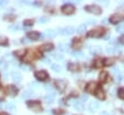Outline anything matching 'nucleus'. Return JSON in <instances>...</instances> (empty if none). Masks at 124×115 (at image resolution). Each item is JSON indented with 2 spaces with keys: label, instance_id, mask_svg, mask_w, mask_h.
I'll return each instance as SVG.
<instances>
[{
  "label": "nucleus",
  "instance_id": "obj_48",
  "mask_svg": "<svg viewBox=\"0 0 124 115\" xmlns=\"http://www.w3.org/2000/svg\"><path fill=\"white\" fill-rule=\"evenodd\" d=\"M87 99H88V97H87L86 95H82V97H81V101H87Z\"/></svg>",
  "mask_w": 124,
  "mask_h": 115
},
{
  "label": "nucleus",
  "instance_id": "obj_20",
  "mask_svg": "<svg viewBox=\"0 0 124 115\" xmlns=\"http://www.w3.org/2000/svg\"><path fill=\"white\" fill-rule=\"evenodd\" d=\"M113 63H115V58H113V57L107 58L104 61V65H106V66H111Z\"/></svg>",
  "mask_w": 124,
  "mask_h": 115
},
{
  "label": "nucleus",
  "instance_id": "obj_5",
  "mask_svg": "<svg viewBox=\"0 0 124 115\" xmlns=\"http://www.w3.org/2000/svg\"><path fill=\"white\" fill-rule=\"evenodd\" d=\"M54 85L59 91H64L67 86V82L64 79H56L54 81Z\"/></svg>",
  "mask_w": 124,
  "mask_h": 115
},
{
  "label": "nucleus",
  "instance_id": "obj_32",
  "mask_svg": "<svg viewBox=\"0 0 124 115\" xmlns=\"http://www.w3.org/2000/svg\"><path fill=\"white\" fill-rule=\"evenodd\" d=\"M93 65H94L95 68H100V67L103 65V62H102L101 59H96V60L94 61V63H93Z\"/></svg>",
  "mask_w": 124,
  "mask_h": 115
},
{
  "label": "nucleus",
  "instance_id": "obj_10",
  "mask_svg": "<svg viewBox=\"0 0 124 115\" xmlns=\"http://www.w3.org/2000/svg\"><path fill=\"white\" fill-rule=\"evenodd\" d=\"M6 90H7L8 95H9V96H11V97L16 96V93H17V89H16V86H14V85H8V86H7V88H6Z\"/></svg>",
  "mask_w": 124,
  "mask_h": 115
},
{
  "label": "nucleus",
  "instance_id": "obj_44",
  "mask_svg": "<svg viewBox=\"0 0 124 115\" xmlns=\"http://www.w3.org/2000/svg\"><path fill=\"white\" fill-rule=\"evenodd\" d=\"M5 99V94H4V91L3 90H0V101L4 100Z\"/></svg>",
  "mask_w": 124,
  "mask_h": 115
},
{
  "label": "nucleus",
  "instance_id": "obj_40",
  "mask_svg": "<svg viewBox=\"0 0 124 115\" xmlns=\"http://www.w3.org/2000/svg\"><path fill=\"white\" fill-rule=\"evenodd\" d=\"M95 23H96V20L95 19H88V20L85 21V24H87V25H93Z\"/></svg>",
  "mask_w": 124,
  "mask_h": 115
},
{
  "label": "nucleus",
  "instance_id": "obj_51",
  "mask_svg": "<svg viewBox=\"0 0 124 115\" xmlns=\"http://www.w3.org/2000/svg\"><path fill=\"white\" fill-rule=\"evenodd\" d=\"M44 63L48 64V63H49V59H45V60H44Z\"/></svg>",
  "mask_w": 124,
  "mask_h": 115
},
{
  "label": "nucleus",
  "instance_id": "obj_47",
  "mask_svg": "<svg viewBox=\"0 0 124 115\" xmlns=\"http://www.w3.org/2000/svg\"><path fill=\"white\" fill-rule=\"evenodd\" d=\"M100 115H113L112 113H109V112H107V111H102L100 113Z\"/></svg>",
  "mask_w": 124,
  "mask_h": 115
},
{
  "label": "nucleus",
  "instance_id": "obj_9",
  "mask_svg": "<svg viewBox=\"0 0 124 115\" xmlns=\"http://www.w3.org/2000/svg\"><path fill=\"white\" fill-rule=\"evenodd\" d=\"M11 76H12V79H13L16 83L20 82V81H21V78H22V77H21L20 72H17V71H14V72H12Z\"/></svg>",
  "mask_w": 124,
  "mask_h": 115
},
{
  "label": "nucleus",
  "instance_id": "obj_11",
  "mask_svg": "<svg viewBox=\"0 0 124 115\" xmlns=\"http://www.w3.org/2000/svg\"><path fill=\"white\" fill-rule=\"evenodd\" d=\"M75 32V28L73 26H67L65 28H63L61 30V34L62 35H71Z\"/></svg>",
  "mask_w": 124,
  "mask_h": 115
},
{
  "label": "nucleus",
  "instance_id": "obj_41",
  "mask_svg": "<svg viewBox=\"0 0 124 115\" xmlns=\"http://www.w3.org/2000/svg\"><path fill=\"white\" fill-rule=\"evenodd\" d=\"M112 72H113L114 74H116V75H120V71H119V69H118L117 67H116V68L114 67V68L112 69Z\"/></svg>",
  "mask_w": 124,
  "mask_h": 115
},
{
  "label": "nucleus",
  "instance_id": "obj_6",
  "mask_svg": "<svg viewBox=\"0 0 124 115\" xmlns=\"http://www.w3.org/2000/svg\"><path fill=\"white\" fill-rule=\"evenodd\" d=\"M35 77L39 80H46L47 77H48V74L46 73V71L44 70H41V71H37L35 72Z\"/></svg>",
  "mask_w": 124,
  "mask_h": 115
},
{
  "label": "nucleus",
  "instance_id": "obj_52",
  "mask_svg": "<svg viewBox=\"0 0 124 115\" xmlns=\"http://www.w3.org/2000/svg\"><path fill=\"white\" fill-rule=\"evenodd\" d=\"M0 115H8V114H7V113H5V112H3V113H1Z\"/></svg>",
  "mask_w": 124,
  "mask_h": 115
},
{
  "label": "nucleus",
  "instance_id": "obj_18",
  "mask_svg": "<svg viewBox=\"0 0 124 115\" xmlns=\"http://www.w3.org/2000/svg\"><path fill=\"white\" fill-rule=\"evenodd\" d=\"M107 78H108V72L102 71V72H100V74H99V80H100L101 82H105V81L107 80Z\"/></svg>",
  "mask_w": 124,
  "mask_h": 115
},
{
  "label": "nucleus",
  "instance_id": "obj_50",
  "mask_svg": "<svg viewBox=\"0 0 124 115\" xmlns=\"http://www.w3.org/2000/svg\"><path fill=\"white\" fill-rule=\"evenodd\" d=\"M21 43H28V41H26V39H25V38H22V39H21Z\"/></svg>",
  "mask_w": 124,
  "mask_h": 115
},
{
  "label": "nucleus",
  "instance_id": "obj_22",
  "mask_svg": "<svg viewBox=\"0 0 124 115\" xmlns=\"http://www.w3.org/2000/svg\"><path fill=\"white\" fill-rule=\"evenodd\" d=\"M74 107H75V109H77V110H78V111H82L83 110V104L81 103V101H75L74 102Z\"/></svg>",
  "mask_w": 124,
  "mask_h": 115
},
{
  "label": "nucleus",
  "instance_id": "obj_36",
  "mask_svg": "<svg viewBox=\"0 0 124 115\" xmlns=\"http://www.w3.org/2000/svg\"><path fill=\"white\" fill-rule=\"evenodd\" d=\"M116 32L118 33L124 32V24H119L118 26H116Z\"/></svg>",
  "mask_w": 124,
  "mask_h": 115
},
{
  "label": "nucleus",
  "instance_id": "obj_14",
  "mask_svg": "<svg viewBox=\"0 0 124 115\" xmlns=\"http://www.w3.org/2000/svg\"><path fill=\"white\" fill-rule=\"evenodd\" d=\"M53 47H54V45H53V43H44V44L41 45V49H42L43 51H49V50H51Z\"/></svg>",
  "mask_w": 124,
  "mask_h": 115
},
{
  "label": "nucleus",
  "instance_id": "obj_27",
  "mask_svg": "<svg viewBox=\"0 0 124 115\" xmlns=\"http://www.w3.org/2000/svg\"><path fill=\"white\" fill-rule=\"evenodd\" d=\"M85 30H86V25H85V24H80V25L78 27V29H77L78 33H79V34L84 33V32H85Z\"/></svg>",
  "mask_w": 124,
  "mask_h": 115
},
{
  "label": "nucleus",
  "instance_id": "obj_45",
  "mask_svg": "<svg viewBox=\"0 0 124 115\" xmlns=\"http://www.w3.org/2000/svg\"><path fill=\"white\" fill-rule=\"evenodd\" d=\"M30 86H31V87H33V88H36V87H38V86H39V84H38L37 82H35V81H32V82L30 83Z\"/></svg>",
  "mask_w": 124,
  "mask_h": 115
},
{
  "label": "nucleus",
  "instance_id": "obj_28",
  "mask_svg": "<svg viewBox=\"0 0 124 115\" xmlns=\"http://www.w3.org/2000/svg\"><path fill=\"white\" fill-rule=\"evenodd\" d=\"M116 50H117V47H113V46H108L106 48V52L108 54H112V53L116 52Z\"/></svg>",
  "mask_w": 124,
  "mask_h": 115
},
{
  "label": "nucleus",
  "instance_id": "obj_8",
  "mask_svg": "<svg viewBox=\"0 0 124 115\" xmlns=\"http://www.w3.org/2000/svg\"><path fill=\"white\" fill-rule=\"evenodd\" d=\"M96 88H97V83L94 82V81H90L85 86V92L86 93H89V94L90 93H93L96 90Z\"/></svg>",
  "mask_w": 124,
  "mask_h": 115
},
{
  "label": "nucleus",
  "instance_id": "obj_25",
  "mask_svg": "<svg viewBox=\"0 0 124 115\" xmlns=\"http://www.w3.org/2000/svg\"><path fill=\"white\" fill-rule=\"evenodd\" d=\"M25 49L24 48H20V49H16V50H15V52H14V54L15 55H16V56H18V57H21V56H23L24 54H25Z\"/></svg>",
  "mask_w": 124,
  "mask_h": 115
},
{
  "label": "nucleus",
  "instance_id": "obj_31",
  "mask_svg": "<svg viewBox=\"0 0 124 115\" xmlns=\"http://www.w3.org/2000/svg\"><path fill=\"white\" fill-rule=\"evenodd\" d=\"M72 55L74 57H76V58H82L83 57V53L81 51H74L72 53Z\"/></svg>",
  "mask_w": 124,
  "mask_h": 115
},
{
  "label": "nucleus",
  "instance_id": "obj_2",
  "mask_svg": "<svg viewBox=\"0 0 124 115\" xmlns=\"http://www.w3.org/2000/svg\"><path fill=\"white\" fill-rule=\"evenodd\" d=\"M27 106L34 112H42L43 111L42 105L37 101H28L27 102Z\"/></svg>",
  "mask_w": 124,
  "mask_h": 115
},
{
  "label": "nucleus",
  "instance_id": "obj_38",
  "mask_svg": "<svg viewBox=\"0 0 124 115\" xmlns=\"http://www.w3.org/2000/svg\"><path fill=\"white\" fill-rule=\"evenodd\" d=\"M32 55H33V54H32L31 52H29V53H28V54H27V55L24 57V61H25V62H28V61H30V60L33 58V56H32Z\"/></svg>",
  "mask_w": 124,
  "mask_h": 115
},
{
  "label": "nucleus",
  "instance_id": "obj_17",
  "mask_svg": "<svg viewBox=\"0 0 124 115\" xmlns=\"http://www.w3.org/2000/svg\"><path fill=\"white\" fill-rule=\"evenodd\" d=\"M69 44H67V43H60L59 44H58V49L60 50V51H62V52H67V51H69Z\"/></svg>",
  "mask_w": 124,
  "mask_h": 115
},
{
  "label": "nucleus",
  "instance_id": "obj_1",
  "mask_svg": "<svg viewBox=\"0 0 124 115\" xmlns=\"http://www.w3.org/2000/svg\"><path fill=\"white\" fill-rule=\"evenodd\" d=\"M84 10L88 13H91L93 14H102V9L98 5H87L84 7Z\"/></svg>",
  "mask_w": 124,
  "mask_h": 115
},
{
  "label": "nucleus",
  "instance_id": "obj_23",
  "mask_svg": "<svg viewBox=\"0 0 124 115\" xmlns=\"http://www.w3.org/2000/svg\"><path fill=\"white\" fill-rule=\"evenodd\" d=\"M81 42L78 40V39H74V41H73V43H72V46L74 47V48H78V47H80L81 46Z\"/></svg>",
  "mask_w": 124,
  "mask_h": 115
},
{
  "label": "nucleus",
  "instance_id": "obj_3",
  "mask_svg": "<svg viewBox=\"0 0 124 115\" xmlns=\"http://www.w3.org/2000/svg\"><path fill=\"white\" fill-rule=\"evenodd\" d=\"M103 32H104L103 28L97 27V28L92 29V30L88 33V36H89V37H93V38H99V37H101V36L103 35Z\"/></svg>",
  "mask_w": 124,
  "mask_h": 115
},
{
  "label": "nucleus",
  "instance_id": "obj_21",
  "mask_svg": "<svg viewBox=\"0 0 124 115\" xmlns=\"http://www.w3.org/2000/svg\"><path fill=\"white\" fill-rule=\"evenodd\" d=\"M32 96H33L32 90H26V91H24V92L22 93V95H21V97H22L23 99H29V98H31Z\"/></svg>",
  "mask_w": 124,
  "mask_h": 115
},
{
  "label": "nucleus",
  "instance_id": "obj_24",
  "mask_svg": "<svg viewBox=\"0 0 124 115\" xmlns=\"http://www.w3.org/2000/svg\"><path fill=\"white\" fill-rule=\"evenodd\" d=\"M78 69H79V67H78V64H76V63H70V65H69V70L70 71H72V72H78Z\"/></svg>",
  "mask_w": 124,
  "mask_h": 115
},
{
  "label": "nucleus",
  "instance_id": "obj_43",
  "mask_svg": "<svg viewBox=\"0 0 124 115\" xmlns=\"http://www.w3.org/2000/svg\"><path fill=\"white\" fill-rule=\"evenodd\" d=\"M5 59H7L9 61H13V57H12V55L10 53H6L5 54Z\"/></svg>",
  "mask_w": 124,
  "mask_h": 115
},
{
  "label": "nucleus",
  "instance_id": "obj_7",
  "mask_svg": "<svg viewBox=\"0 0 124 115\" xmlns=\"http://www.w3.org/2000/svg\"><path fill=\"white\" fill-rule=\"evenodd\" d=\"M123 19V15L120 14H114L110 16L109 18V22L112 23V24H117L118 22H120L121 20Z\"/></svg>",
  "mask_w": 124,
  "mask_h": 115
},
{
  "label": "nucleus",
  "instance_id": "obj_19",
  "mask_svg": "<svg viewBox=\"0 0 124 115\" xmlns=\"http://www.w3.org/2000/svg\"><path fill=\"white\" fill-rule=\"evenodd\" d=\"M54 97H55V94H53V93L46 95V97H45V101H46V102H47V103H51V102L53 101V100H54Z\"/></svg>",
  "mask_w": 124,
  "mask_h": 115
},
{
  "label": "nucleus",
  "instance_id": "obj_16",
  "mask_svg": "<svg viewBox=\"0 0 124 115\" xmlns=\"http://www.w3.org/2000/svg\"><path fill=\"white\" fill-rule=\"evenodd\" d=\"M95 96L99 100H104L105 99V92H104V90L101 89V88H98L96 90V92H95Z\"/></svg>",
  "mask_w": 124,
  "mask_h": 115
},
{
  "label": "nucleus",
  "instance_id": "obj_33",
  "mask_svg": "<svg viewBox=\"0 0 124 115\" xmlns=\"http://www.w3.org/2000/svg\"><path fill=\"white\" fill-rule=\"evenodd\" d=\"M92 52L93 53H96V54H99V53H101L102 52V48H101V46H94L93 48H92Z\"/></svg>",
  "mask_w": 124,
  "mask_h": 115
},
{
  "label": "nucleus",
  "instance_id": "obj_34",
  "mask_svg": "<svg viewBox=\"0 0 124 115\" xmlns=\"http://www.w3.org/2000/svg\"><path fill=\"white\" fill-rule=\"evenodd\" d=\"M33 23H34L33 19H25L23 21V24L26 25V26H31V25H33Z\"/></svg>",
  "mask_w": 124,
  "mask_h": 115
},
{
  "label": "nucleus",
  "instance_id": "obj_42",
  "mask_svg": "<svg viewBox=\"0 0 124 115\" xmlns=\"http://www.w3.org/2000/svg\"><path fill=\"white\" fill-rule=\"evenodd\" d=\"M4 19H6V20H13V19H15V15H13V14H10V15H5L4 16Z\"/></svg>",
  "mask_w": 124,
  "mask_h": 115
},
{
  "label": "nucleus",
  "instance_id": "obj_26",
  "mask_svg": "<svg viewBox=\"0 0 124 115\" xmlns=\"http://www.w3.org/2000/svg\"><path fill=\"white\" fill-rule=\"evenodd\" d=\"M50 68H51V70H52L53 72H59L61 71V67H60L58 64H56V63H53V64L50 66Z\"/></svg>",
  "mask_w": 124,
  "mask_h": 115
},
{
  "label": "nucleus",
  "instance_id": "obj_30",
  "mask_svg": "<svg viewBox=\"0 0 124 115\" xmlns=\"http://www.w3.org/2000/svg\"><path fill=\"white\" fill-rule=\"evenodd\" d=\"M8 44V38L4 36H0V45H6Z\"/></svg>",
  "mask_w": 124,
  "mask_h": 115
},
{
  "label": "nucleus",
  "instance_id": "obj_12",
  "mask_svg": "<svg viewBox=\"0 0 124 115\" xmlns=\"http://www.w3.org/2000/svg\"><path fill=\"white\" fill-rule=\"evenodd\" d=\"M98 107H99V102L96 101H92L88 104V109L90 112H94L96 109H98Z\"/></svg>",
  "mask_w": 124,
  "mask_h": 115
},
{
  "label": "nucleus",
  "instance_id": "obj_37",
  "mask_svg": "<svg viewBox=\"0 0 124 115\" xmlns=\"http://www.w3.org/2000/svg\"><path fill=\"white\" fill-rule=\"evenodd\" d=\"M118 97L120 99H123L124 100V88H120L118 90Z\"/></svg>",
  "mask_w": 124,
  "mask_h": 115
},
{
  "label": "nucleus",
  "instance_id": "obj_13",
  "mask_svg": "<svg viewBox=\"0 0 124 115\" xmlns=\"http://www.w3.org/2000/svg\"><path fill=\"white\" fill-rule=\"evenodd\" d=\"M27 37L32 41H37L40 38V34L38 32H36V31H31V32H29L27 34Z\"/></svg>",
  "mask_w": 124,
  "mask_h": 115
},
{
  "label": "nucleus",
  "instance_id": "obj_46",
  "mask_svg": "<svg viewBox=\"0 0 124 115\" xmlns=\"http://www.w3.org/2000/svg\"><path fill=\"white\" fill-rule=\"evenodd\" d=\"M45 89H46V90H48V91H52V87H51L49 84L45 85Z\"/></svg>",
  "mask_w": 124,
  "mask_h": 115
},
{
  "label": "nucleus",
  "instance_id": "obj_49",
  "mask_svg": "<svg viewBox=\"0 0 124 115\" xmlns=\"http://www.w3.org/2000/svg\"><path fill=\"white\" fill-rule=\"evenodd\" d=\"M8 2L7 1H0V6H4V5H6Z\"/></svg>",
  "mask_w": 124,
  "mask_h": 115
},
{
  "label": "nucleus",
  "instance_id": "obj_35",
  "mask_svg": "<svg viewBox=\"0 0 124 115\" xmlns=\"http://www.w3.org/2000/svg\"><path fill=\"white\" fill-rule=\"evenodd\" d=\"M48 20H49V18L46 17V16H41V17L39 18V22H40V23H46V22H47Z\"/></svg>",
  "mask_w": 124,
  "mask_h": 115
},
{
  "label": "nucleus",
  "instance_id": "obj_29",
  "mask_svg": "<svg viewBox=\"0 0 124 115\" xmlns=\"http://www.w3.org/2000/svg\"><path fill=\"white\" fill-rule=\"evenodd\" d=\"M5 108H6L7 110H9V111H14V110L16 109L15 105H14L13 103H11V102H8V103H6V104H5Z\"/></svg>",
  "mask_w": 124,
  "mask_h": 115
},
{
  "label": "nucleus",
  "instance_id": "obj_15",
  "mask_svg": "<svg viewBox=\"0 0 124 115\" xmlns=\"http://www.w3.org/2000/svg\"><path fill=\"white\" fill-rule=\"evenodd\" d=\"M56 35H57L56 30H53V29H47V30L45 31V36H46L47 38H54Z\"/></svg>",
  "mask_w": 124,
  "mask_h": 115
},
{
  "label": "nucleus",
  "instance_id": "obj_39",
  "mask_svg": "<svg viewBox=\"0 0 124 115\" xmlns=\"http://www.w3.org/2000/svg\"><path fill=\"white\" fill-rule=\"evenodd\" d=\"M52 56H53L56 60H62V59L64 58V56H63V55L58 54V53H54V54H52Z\"/></svg>",
  "mask_w": 124,
  "mask_h": 115
},
{
  "label": "nucleus",
  "instance_id": "obj_4",
  "mask_svg": "<svg viewBox=\"0 0 124 115\" xmlns=\"http://www.w3.org/2000/svg\"><path fill=\"white\" fill-rule=\"evenodd\" d=\"M61 12L64 14H72L75 12V7L71 4H66L61 8Z\"/></svg>",
  "mask_w": 124,
  "mask_h": 115
}]
</instances>
